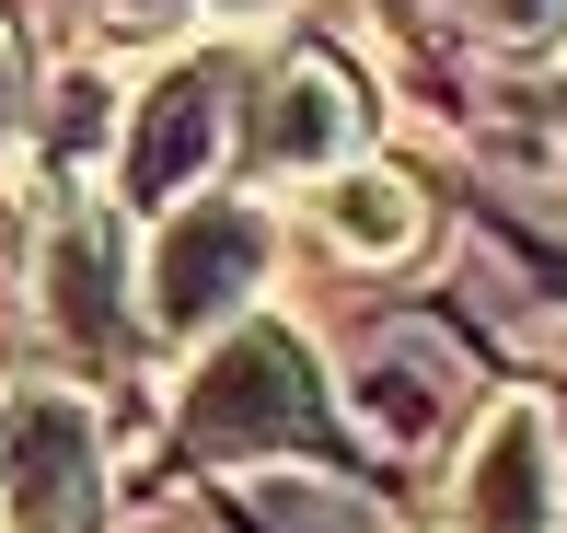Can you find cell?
I'll list each match as a JSON object with an SVG mask.
<instances>
[{"label":"cell","mask_w":567,"mask_h":533,"mask_svg":"<svg viewBox=\"0 0 567 533\" xmlns=\"http://www.w3.org/2000/svg\"><path fill=\"white\" fill-rule=\"evenodd\" d=\"M452 533H567V429L545 394H498L463 441Z\"/></svg>","instance_id":"7"},{"label":"cell","mask_w":567,"mask_h":533,"mask_svg":"<svg viewBox=\"0 0 567 533\" xmlns=\"http://www.w3.org/2000/svg\"><path fill=\"white\" fill-rule=\"evenodd\" d=\"M174 452L186 464H324V475L359 464L337 394H324V360L267 314L220 325L197 348L186 394H174Z\"/></svg>","instance_id":"1"},{"label":"cell","mask_w":567,"mask_h":533,"mask_svg":"<svg viewBox=\"0 0 567 533\" xmlns=\"http://www.w3.org/2000/svg\"><path fill=\"white\" fill-rule=\"evenodd\" d=\"M197 12H209V23H278L290 0H197Z\"/></svg>","instance_id":"12"},{"label":"cell","mask_w":567,"mask_h":533,"mask_svg":"<svg viewBox=\"0 0 567 533\" xmlns=\"http://www.w3.org/2000/svg\"><path fill=\"white\" fill-rule=\"evenodd\" d=\"M35 129V59H23V35L0 23V151Z\"/></svg>","instance_id":"10"},{"label":"cell","mask_w":567,"mask_h":533,"mask_svg":"<svg viewBox=\"0 0 567 533\" xmlns=\"http://www.w3.org/2000/svg\"><path fill=\"white\" fill-rule=\"evenodd\" d=\"M231 151H244L255 186H313V174L359 163V93L324 47H290V59L244 70L231 93Z\"/></svg>","instance_id":"6"},{"label":"cell","mask_w":567,"mask_h":533,"mask_svg":"<svg viewBox=\"0 0 567 533\" xmlns=\"http://www.w3.org/2000/svg\"><path fill=\"white\" fill-rule=\"evenodd\" d=\"M267 267H278V221L255 209V197L197 186L186 209H163V221H151V244H140V325H151L163 348H209L220 325L255 314Z\"/></svg>","instance_id":"2"},{"label":"cell","mask_w":567,"mask_h":533,"mask_svg":"<svg viewBox=\"0 0 567 533\" xmlns=\"http://www.w3.org/2000/svg\"><path fill=\"white\" fill-rule=\"evenodd\" d=\"M0 533H105V418L70 383L0 406Z\"/></svg>","instance_id":"4"},{"label":"cell","mask_w":567,"mask_h":533,"mask_svg":"<svg viewBox=\"0 0 567 533\" xmlns=\"http://www.w3.org/2000/svg\"><path fill=\"white\" fill-rule=\"evenodd\" d=\"M35 314H47V337H59L70 371H116L127 348L151 337L140 325V256H127L105 197H59V209H47V233H35Z\"/></svg>","instance_id":"3"},{"label":"cell","mask_w":567,"mask_h":533,"mask_svg":"<svg viewBox=\"0 0 567 533\" xmlns=\"http://www.w3.org/2000/svg\"><path fill=\"white\" fill-rule=\"evenodd\" d=\"M231 93H244V70H231L220 47H197V59H174L163 82H140L127 140H116V197H127L140 221L186 209V197L220 174V151H231Z\"/></svg>","instance_id":"5"},{"label":"cell","mask_w":567,"mask_h":533,"mask_svg":"<svg viewBox=\"0 0 567 533\" xmlns=\"http://www.w3.org/2000/svg\"><path fill=\"white\" fill-rule=\"evenodd\" d=\"M313 221H324V244L359 267H405L429 244V209H417V186L405 174H382V163H337V174H313Z\"/></svg>","instance_id":"8"},{"label":"cell","mask_w":567,"mask_h":533,"mask_svg":"<svg viewBox=\"0 0 567 533\" xmlns=\"http://www.w3.org/2000/svg\"><path fill=\"white\" fill-rule=\"evenodd\" d=\"M475 35H498V47H556L567 35V0H452Z\"/></svg>","instance_id":"9"},{"label":"cell","mask_w":567,"mask_h":533,"mask_svg":"<svg viewBox=\"0 0 567 533\" xmlns=\"http://www.w3.org/2000/svg\"><path fill=\"white\" fill-rule=\"evenodd\" d=\"M93 23H105V35H174V23L197 12V0H82Z\"/></svg>","instance_id":"11"}]
</instances>
